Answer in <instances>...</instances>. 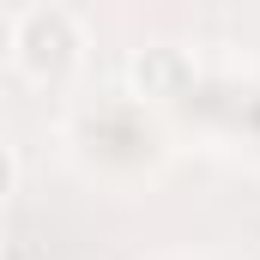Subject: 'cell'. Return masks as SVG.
I'll return each mask as SVG.
<instances>
[{"label": "cell", "mask_w": 260, "mask_h": 260, "mask_svg": "<svg viewBox=\"0 0 260 260\" xmlns=\"http://www.w3.org/2000/svg\"><path fill=\"white\" fill-rule=\"evenodd\" d=\"M218 109H224V127L230 133L260 139V85H236L230 97H218Z\"/></svg>", "instance_id": "cell-4"}, {"label": "cell", "mask_w": 260, "mask_h": 260, "mask_svg": "<svg viewBox=\"0 0 260 260\" xmlns=\"http://www.w3.org/2000/svg\"><path fill=\"white\" fill-rule=\"evenodd\" d=\"M73 151L91 164V170H109V176H139L164 157V133L145 115V103H97V109H79L73 121Z\"/></svg>", "instance_id": "cell-1"}, {"label": "cell", "mask_w": 260, "mask_h": 260, "mask_svg": "<svg viewBox=\"0 0 260 260\" xmlns=\"http://www.w3.org/2000/svg\"><path fill=\"white\" fill-rule=\"evenodd\" d=\"M127 97L133 103H194L200 97V67L182 49H170V43L139 49L127 61Z\"/></svg>", "instance_id": "cell-3"}, {"label": "cell", "mask_w": 260, "mask_h": 260, "mask_svg": "<svg viewBox=\"0 0 260 260\" xmlns=\"http://www.w3.org/2000/svg\"><path fill=\"white\" fill-rule=\"evenodd\" d=\"M79 24L61 6H24L12 18V61L30 85H67L79 73Z\"/></svg>", "instance_id": "cell-2"}]
</instances>
